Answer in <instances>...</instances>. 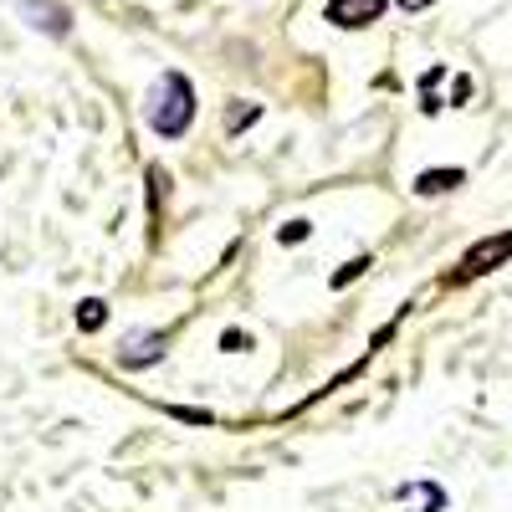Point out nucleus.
<instances>
[{"mask_svg":"<svg viewBox=\"0 0 512 512\" xmlns=\"http://www.w3.org/2000/svg\"><path fill=\"white\" fill-rule=\"evenodd\" d=\"M512 256V231H502V236H487V241H477L472 251L461 256V277H482V272H497L502 262Z\"/></svg>","mask_w":512,"mask_h":512,"instance_id":"3","label":"nucleus"},{"mask_svg":"<svg viewBox=\"0 0 512 512\" xmlns=\"http://www.w3.org/2000/svg\"><path fill=\"white\" fill-rule=\"evenodd\" d=\"M103 323H108V308L98 303V297H88V303L77 308V328H82V333H98Z\"/></svg>","mask_w":512,"mask_h":512,"instance_id":"7","label":"nucleus"},{"mask_svg":"<svg viewBox=\"0 0 512 512\" xmlns=\"http://www.w3.org/2000/svg\"><path fill=\"white\" fill-rule=\"evenodd\" d=\"M384 6H390V0H328L323 21L338 26V31H364V26H374L384 16Z\"/></svg>","mask_w":512,"mask_h":512,"instance_id":"2","label":"nucleus"},{"mask_svg":"<svg viewBox=\"0 0 512 512\" xmlns=\"http://www.w3.org/2000/svg\"><path fill=\"white\" fill-rule=\"evenodd\" d=\"M303 236H308V221H292V226H282V241H287V246H297Z\"/></svg>","mask_w":512,"mask_h":512,"instance_id":"10","label":"nucleus"},{"mask_svg":"<svg viewBox=\"0 0 512 512\" xmlns=\"http://www.w3.org/2000/svg\"><path fill=\"white\" fill-rule=\"evenodd\" d=\"M154 359H164V333H134V338H128V349L118 354L123 369H144Z\"/></svg>","mask_w":512,"mask_h":512,"instance_id":"5","label":"nucleus"},{"mask_svg":"<svg viewBox=\"0 0 512 512\" xmlns=\"http://www.w3.org/2000/svg\"><path fill=\"white\" fill-rule=\"evenodd\" d=\"M246 344H251V338H246V333H226V338H221V349H226V354H241Z\"/></svg>","mask_w":512,"mask_h":512,"instance_id":"11","label":"nucleus"},{"mask_svg":"<svg viewBox=\"0 0 512 512\" xmlns=\"http://www.w3.org/2000/svg\"><path fill=\"white\" fill-rule=\"evenodd\" d=\"M16 6H21L41 31H47V36H67V31H72V11L62 6V0H16Z\"/></svg>","mask_w":512,"mask_h":512,"instance_id":"4","label":"nucleus"},{"mask_svg":"<svg viewBox=\"0 0 512 512\" xmlns=\"http://www.w3.org/2000/svg\"><path fill=\"white\" fill-rule=\"evenodd\" d=\"M256 113H262L256 103H246V108H231V113H226V128H231V134H241V128H251V123H256Z\"/></svg>","mask_w":512,"mask_h":512,"instance_id":"8","label":"nucleus"},{"mask_svg":"<svg viewBox=\"0 0 512 512\" xmlns=\"http://www.w3.org/2000/svg\"><path fill=\"white\" fill-rule=\"evenodd\" d=\"M364 267H369V256H359V262H349L344 272H338V277H333V287H349V282H354V277H359Z\"/></svg>","mask_w":512,"mask_h":512,"instance_id":"9","label":"nucleus"},{"mask_svg":"<svg viewBox=\"0 0 512 512\" xmlns=\"http://www.w3.org/2000/svg\"><path fill=\"white\" fill-rule=\"evenodd\" d=\"M195 123V88L185 72H159L154 93H149V128L164 139H180Z\"/></svg>","mask_w":512,"mask_h":512,"instance_id":"1","label":"nucleus"},{"mask_svg":"<svg viewBox=\"0 0 512 512\" xmlns=\"http://www.w3.org/2000/svg\"><path fill=\"white\" fill-rule=\"evenodd\" d=\"M466 175L461 169H425V175L415 180V195H441V190H456Z\"/></svg>","mask_w":512,"mask_h":512,"instance_id":"6","label":"nucleus"},{"mask_svg":"<svg viewBox=\"0 0 512 512\" xmlns=\"http://www.w3.org/2000/svg\"><path fill=\"white\" fill-rule=\"evenodd\" d=\"M425 6H436V0H400V11H425Z\"/></svg>","mask_w":512,"mask_h":512,"instance_id":"12","label":"nucleus"}]
</instances>
